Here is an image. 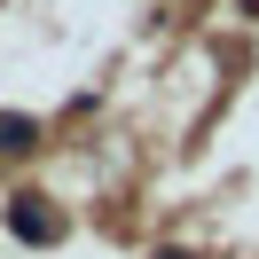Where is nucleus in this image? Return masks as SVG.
Instances as JSON below:
<instances>
[{"mask_svg": "<svg viewBox=\"0 0 259 259\" xmlns=\"http://www.w3.org/2000/svg\"><path fill=\"white\" fill-rule=\"evenodd\" d=\"M0 220H8V236H16V243H32V251H48V243H63V236H71L63 204H55V196H39V189L8 196V212H0Z\"/></svg>", "mask_w": 259, "mask_h": 259, "instance_id": "nucleus-1", "label": "nucleus"}, {"mask_svg": "<svg viewBox=\"0 0 259 259\" xmlns=\"http://www.w3.org/2000/svg\"><path fill=\"white\" fill-rule=\"evenodd\" d=\"M39 142H48V134H39V118H32V110H0V165L32 157Z\"/></svg>", "mask_w": 259, "mask_h": 259, "instance_id": "nucleus-2", "label": "nucleus"}, {"mask_svg": "<svg viewBox=\"0 0 259 259\" xmlns=\"http://www.w3.org/2000/svg\"><path fill=\"white\" fill-rule=\"evenodd\" d=\"M149 259H196V251H181V243H157V251H149Z\"/></svg>", "mask_w": 259, "mask_h": 259, "instance_id": "nucleus-3", "label": "nucleus"}]
</instances>
